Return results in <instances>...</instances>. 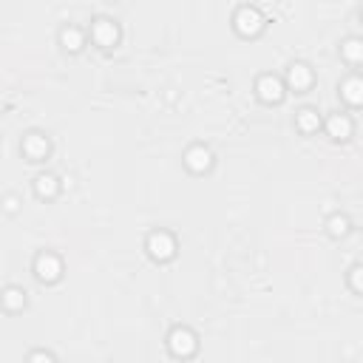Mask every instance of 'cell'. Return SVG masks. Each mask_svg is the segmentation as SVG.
Instances as JSON below:
<instances>
[{
  "label": "cell",
  "instance_id": "9a60e30c",
  "mask_svg": "<svg viewBox=\"0 0 363 363\" xmlns=\"http://www.w3.org/2000/svg\"><path fill=\"white\" fill-rule=\"evenodd\" d=\"M82 43H85V37H82V31H79V28H74V26L62 28V45H65L68 51H79V48H82Z\"/></svg>",
  "mask_w": 363,
  "mask_h": 363
},
{
  "label": "cell",
  "instance_id": "ba28073f",
  "mask_svg": "<svg viewBox=\"0 0 363 363\" xmlns=\"http://www.w3.org/2000/svg\"><path fill=\"white\" fill-rule=\"evenodd\" d=\"M23 153H26L31 162L45 159V156H48V139H45L43 133H28V136L23 139Z\"/></svg>",
  "mask_w": 363,
  "mask_h": 363
},
{
  "label": "cell",
  "instance_id": "4fadbf2b",
  "mask_svg": "<svg viewBox=\"0 0 363 363\" xmlns=\"http://www.w3.org/2000/svg\"><path fill=\"white\" fill-rule=\"evenodd\" d=\"M340 94H343V99H346L349 105H360V102H363V82H360L357 77H352V79H346V82L340 85Z\"/></svg>",
  "mask_w": 363,
  "mask_h": 363
},
{
  "label": "cell",
  "instance_id": "277c9868",
  "mask_svg": "<svg viewBox=\"0 0 363 363\" xmlns=\"http://www.w3.org/2000/svg\"><path fill=\"white\" fill-rule=\"evenodd\" d=\"M34 272H37L40 281L54 284V281H60V275H62V261H60L54 252H40L37 261H34Z\"/></svg>",
  "mask_w": 363,
  "mask_h": 363
},
{
  "label": "cell",
  "instance_id": "8992f818",
  "mask_svg": "<svg viewBox=\"0 0 363 363\" xmlns=\"http://www.w3.org/2000/svg\"><path fill=\"white\" fill-rule=\"evenodd\" d=\"M255 91H258V96H261L264 102H281V99H284V82H281L278 77H272V74H264V77L258 79Z\"/></svg>",
  "mask_w": 363,
  "mask_h": 363
},
{
  "label": "cell",
  "instance_id": "5b68a950",
  "mask_svg": "<svg viewBox=\"0 0 363 363\" xmlns=\"http://www.w3.org/2000/svg\"><path fill=\"white\" fill-rule=\"evenodd\" d=\"M91 37H94V43H96V45L111 48V45H116V40H119V28H116V23H111V20L99 17V20H94Z\"/></svg>",
  "mask_w": 363,
  "mask_h": 363
},
{
  "label": "cell",
  "instance_id": "ac0fdd59",
  "mask_svg": "<svg viewBox=\"0 0 363 363\" xmlns=\"http://www.w3.org/2000/svg\"><path fill=\"white\" fill-rule=\"evenodd\" d=\"M360 272H363V269H360V264H354V267L349 269V281H352V289H354V292H360V289H363V281H360Z\"/></svg>",
  "mask_w": 363,
  "mask_h": 363
},
{
  "label": "cell",
  "instance_id": "ffe728a7",
  "mask_svg": "<svg viewBox=\"0 0 363 363\" xmlns=\"http://www.w3.org/2000/svg\"><path fill=\"white\" fill-rule=\"evenodd\" d=\"M6 210H9V213H14V210H17V199H14V196H9V199H6Z\"/></svg>",
  "mask_w": 363,
  "mask_h": 363
},
{
  "label": "cell",
  "instance_id": "e0dca14e",
  "mask_svg": "<svg viewBox=\"0 0 363 363\" xmlns=\"http://www.w3.org/2000/svg\"><path fill=\"white\" fill-rule=\"evenodd\" d=\"M326 230H329V235L340 238V235L349 233V218H346V216H332V218L326 221Z\"/></svg>",
  "mask_w": 363,
  "mask_h": 363
},
{
  "label": "cell",
  "instance_id": "2e32d148",
  "mask_svg": "<svg viewBox=\"0 0 363 363\" xmlns=\"http://www.w3.org/2000/svg\"><path fill=\"white\" fill-rule=\"evenodd\" d=\"M340 51H343V57H346L349 62H360V60H363V43H360L357 37L346 40V43L340 45Z\"/></svg>",
  "mask_w": 363,
  "mask_h": 363
},
{
  "label": "cell",
  "instance_id": "5bb4252c",
  "mask_svg": "<svg viewBox=\"0 0 363 363\" xmlns=\"http://www.w3.org/2000/svg\"><path fill=\"white\" fill-rule=\"evenodd\" d=\"M0 301H3V306H6L9 312H20V309L26 306V292L17 289V286H9V289L0 295Z\"/></svg>",
  "mask_w": 363,
  "mask_h": 363
},
{
  "label": "cell",
  "instance_id": "8fae6325",
  "mask_svg": "<svg viewBox=\"0 0 363 363\" xmlns=\"http://www.w3.org/2000/svg\"><path fill=\"white\" fill-rule=\"evenodd\" d=\"M34 190H37L40 199H54V196L60 193V182H57V176H51V173H40V176L34 179Z\"/></svg>",
  "mask_w": 363,
  "mask_h": 363
},
{
  "label": "cell",
  "instance_id": "7a4b0ae2",
  "mask_svg": "<svg viewBox=\"0 0 363 363\" xmlns=\"http://www.w3.org/2000/svg\"><path fill=\"white\" fill-rule=\"evenodd\" d=\"M233 23H235V31H238V34L255 37V34H261V28H264V14H261L255 6H241V9L235 11Z\"/></svg>",
  "mask_w": 363,
  "mask_h": 363
},
{
  "label": "cell",
  "instance_id": "9c48e42d",
  "mask_svg": "<svg viewBox=\"0 0 363 363\" xmlns=\"http://www.w3.org/2000/svg\"><path fill=\"white\" fill-rule=\"evenodd\" d=\"M286 82H289L292 91H306V88L312 85V71H309V65L295 62V65L286 71Z\"/></svg>",
  "mask_w": 363,
  "mask_h": 363
},
{
  "label": "cell",
  "instance_id": "30bf717a",
  "mask_svg": "<svg viewBox=\"0 0 363 363\" xmlns=\"http://www.w3.org/2000/svg\"><path fill=\"white\" fill-rule=\"evenodd\" d=\"M326 130H329L332 139H349L352 136V119L343 116V113H332L326 119Z\"/></svg>",
  "mask_w": 363,
  "mask_h": 363
},
{
  "label": "cell",
  "instance_id": "d6986e66",
  "mask_svg": "<svg viewBox=\"0 0 363 363\" xmlns=\"http://www.w3.org/2000/svg\"><path fill=\"white\" fill-rule=\"evenodd\" d=\"M28 363H57V360H54V354H48V352H31V354H28Z\"/></svg>",
  "mask_w": 363,
  "mask_h": 363
},
{
  "label": "cell",
  "instance_id": "3957f363",
  "mask_svg": "<svg viewBox=\"0 0 363 363\" xmlns=\"http://www.w3.org/2000/svg\"><path fill=\"white\" fill-rule=\"evenodd\" d=\"M147 252H150V258H156V261H170V258L176 255V241H173V235L164 233V230L150 233V235H147Z\"/></svg>",
  "mask_w": 363,
  "mask_h": 363
},
{
  "label": "cell",
  "instance_id": "52a82bcc",
  "mask_svg": "<svg viewBox=\"0 0 363 363\" xmlns=\"http://www.w3.org/2000/svg\"><path fill=\"white\" fill-rule=\"evenodd\" d=\"M184 164H187L193 173H204V170H210V164H213V153H210L204 145H193V147L184 153Z\"/></svg>",
  "mask_w": 363,
  "mask_h": 363
},
{
  "label": "cell",
  "instance_id": "6da1fadb",
  "mask_svg": "<svg viewBox=\"0 0 363 363\" xmlns=\"http://www.w3.org/2000/svg\"><path fill=\"white\" fill-rule=\"evenodd\" d=\"M167 349H170L173 357H193L196 349H199V340H196V335L187 326H176L167 335Z\"/></svg>",
  "mask_w": 363,
  "mask_h": 363
},
{
  "label": "cell",
  "instance_id": "7c38bea8",
  "mask_svg": "<svg viewBox=\"0 0 363 363\" xmlns=\"http://www.w3.org/2000/svg\"><path fill=\"white\" fill-rule=\"evenodd\" d=\"M295 125H298V130H301V133H315V130L320 128V116H318V111L303 108V111H298Z\"/></svg>",
  "mask_w": 363,
  "mask_h": 363
}]
</instances>
